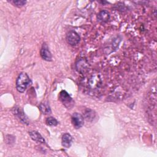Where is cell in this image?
I'll use <instances>...</instances> for the list:
<instances>
[{"label": "cell", "instance_id": "cell-1", "mask_svg": "<svg viewBox=\"0 0 157 157\" xmlns=\"http://www.w3.org/2000/svg\"><path fill=\"white\" fill-rule=\"evenodd\" d=\"M30 83L31 80L28 74L25 72L20 73L16 81V88L17 91L20 93H23Z\"/></svg>", "mask_w": 157, "mask_h": 157}, {"label": "cell", "instance_id": "cell-8", "mask_svg": "<svg viewBox=\"0 0 157 157\" xmlns=\"http://www.w3.org/2000/svg\"><path fill=\"white\" fill-rule=\"evenodd\" d=\"M29 134L31 138L33 140L38 142H40V143H42V144H45V139L40 135V134H39L37 131H30V132H29Z\"/></svg>", "mask_w": 157, "mask_h": 157}, {"label": "cell", "instance_id": "cell-4", "mask_svg": "<svg viewBox=\"0 0 157 157\" xmlns=\"http://www.w3.org/2000/svg\"><path fill=\"white\" fill-rule=\"evenodd\" d=\"M83 117L78 113H74L71 117V122L74 128L78 129L83 125Z\"/></svg>", "mask_w": 157, "mask_h": 157}, {"label": "cell", "instance_id": "cell-3", "mask_svg": "<svg viewBox=\"0 0 157 157\" xmlns=\"http://www.w3.org/2000/svg\"><path fill=\"white\" fill-rule=\"evenodd\" d=\"M66 39L67 42L71 45L74 46L78 44L80 40V36L75 31H71L67 34Z\"/></svg>", "mask_w": 157, "mask_h": 157}, {"label": "cell", "instance_id": "cell-13", "mask_svg": "<svg viewBox=\"0 0 157 157\" xmlns=\"http://www.w3.org/2000/svg\"><path fill=\"white\" fill-rule=\"evenodd\" d=\"M25 1H13V3L15 4V6L17 7H22L26 4Z\"/></svg>", "mask_w": 157, "mask_h": 157}, {"label": "cell", "instance_id": "cell-5", "mask_svg": "<svg viewBox=\"0 0 157 157\" xmlns=\"http://www.w3.org/2000/svg\"><path fill=\"white\" fill-rule=\"evenodd\" d=\"M40 53L43 59L47 61H52V54L50 50H48V47L46 44H43L40 51Z\"/></svg>", "mask_w": 157, "mask_h": 157}, {"label": "cell", "instance_id": "cell-6", "mask_svg": "<svg viewBox=\"0 0 157 157\" xmlns=\"http://www.w3.org/2000/svg\"><path fill=\"white\" fill-rule=\"evenodd\" d=\"M72 143V137L69 133H65L62 136L61 144L63 147L65 148H69Z\"/></svg>", "mask_w": 157, "mask_h": 157}, {"label": "cell", "instance_id": "cell-10", "mask_svg": "<svg viewBox=\"0 0 157 157\" xmlns=\"http://www.w3.org/2000/svg\"><path fill=\"white\" fill-rule=\"evenodd\" d=\"M39 109L44 114H48L51 113L50 107L47 103H42L39 105Z\"/></svg>", "mask_w": 157, "mask_h": 157}, {"label": "cell", "instance_id": "cell-7", "mask_svg": "<svg viewBox=\"0 0 157 157\" xmlns=\"http://www.w3.org/2000/svg\"><path fill=\"white\" fill-rule=\"evenodd\" d=\"M98 20L101 23H105L109 21L110 19L109 12L107 10H101L99 12L97 16Z\"/></svg>", "mask_w": 157, "mask_h": 157}, {"label": "cell", "instance_id": "cell-12", "mask_svg": "<svg viewBox=\"0 0 157 157\" xmlns=\"http://www.w3.org/2000/svg\"><path fill=\"white\" fill-rule=\"evenodd\" d=\"M85 114V118L87 120H90V118L93 119L94 117V113L90 109H87Z\"/></svg>", "mask_w": 157, "mask_h": 157}, {"label": "cell", "instance_id": "cell-9", "mask_svg": "<svg viewBox=\"0 0 157 157\" xmlns=\"http://www.w3.org/2000/svg\"><path fill=\"white\" fill-rule=\"evenodd\" d=\"M14 113L18 116V117L19 118H20V120L24 123H26L27 122V118L25 117V113H23V112L22 110H21L19 108H17V109H15V112H14Z\"/></svg>", "mask_w": 157, "mask_h": 157}, {"label": "cell", "instance_id": "cell-2", "mask_svg": "<svg viewBox=\"0 0 157 157\" xmlns=\"http://www.w3.org/2000/svg\"><path fill=\"white\" fill-rule=\"evenodd\" d=\"M59 99L67 109H71L74 105V101L69 94L64 90L61 91L59 94Z\"/></svg>", "mask_w": 157, "mask_h": 157}, {"label": "cell", "instance_id": "cell-11", "mask_svg": "<svg viewBox=\"0 0 157 157\" xmlns=\"http://www.w3.org/2000/svg\"><path fill=\"white\" fill-rule=\"evenodd\" d=\"M45 123L48 126H56L58 124V122L56 120V119H55L52 117L47 118L45 120Z\"/></svg>", "mask_w": 157, "mask_h": 157}]
</instances>
